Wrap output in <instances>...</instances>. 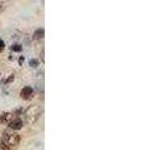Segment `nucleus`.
<instances>
[{
    "label": "nucleus",
    "instance_id": "obj_1",
    "mask_svg": "<svg viewBox=\"0 0 142 150\" xmlns=\"http://www.w3.org/2000/svg\"><path fill=\"white\" fill-rule=\"evenodd\" d=\"M1 142L5 143L10 149L16 148L19 145V143H20V135L14 133V131L6 130V131H4L3 135H1Z\"/></svg>",
    "mask_w": 142,
    "mask_h": 150
},
{
    "label": "nucleus",
    "instance_id": "obj_2",
    "mask_svg": "<svg viewBox=\"0 0 142 150\" xmlns=\"http://www.w3.org/2000/svg\"><path fill=\"white\" fill-rule=\"evenodd\" d=\"M41 115V109L39 106H29L27 109L25 110V118H26V121L29 124H32L39 119V116Z\"/></svg>",
    "mask_w": 142,
    "mask_h": 150
},
{
    "label": "nucleus",
    "instance_id": "obj_3",
    "mask_svg": "<svg viewBox=\"0 0 142 150\" xmlns=\"http://www.w3.org/2000/svg\"><path fill=\"white\" fill-rule=\"evenodd\" d=\"M34 96V89L31 86H25L20 90V98L24 100H29Z\"/></svg>",
    "mask_w": 142,
    "mask_h": 150
},
{
    "label": "nucleus",
    "instance_id": "obj_4",
    "mask_svg": "<svg viewBox=\"0 0 142 150\" xmlns=\"http://www.w3.org/2000/svg\"><path fill=\"white\" fill-rule=\"evenodd\" d=\"M15 118V115L11 112H0V124H8Z\"/></svg>",
    "mask_w": 142,
    "mask_h": 150
},
{
    "label": "nucleus",
    "instance_id": "obj_5",
    "mask_svg": "<svg viewBox=\"0 0 142 150\" xmlns=\"http://www.w3.org/2000/svg\"><path fill=\"white\" fill-rule=\"evenodd\" d=\"M22 126H24V123L20 118H14L10 123H9V128L11 130H19V129H21Z\"/></svg>",
    "mask_w": 142,
    "mask_h": 150
},
{
    "label": "nucleus",
    "instance_id": "obj_6",
    "mask_svg": "<svg viewBox=\"0 0 142 150\" xmlns=\"http://www.w3.org/2000/svg\"><path fill=\"white\" fill-rule=\"evenodd\" d=\"M44 34H45V30L40 28V29H37L35 33H34V38L35 39H42L44 38Z\"/></svg>",
    "mask_w": 142,
    "mask_h": 150
},
{
    "label": "nucleus",
    "instance_id": "obj_7",
    "mask_svg": "<svg viewBox=\"0 0 142 150\" xmlns=\"http://www.w3.org/2000/svg\"><path fill=\"white\" fill-rule=\"evenodd\" d=\"M21 49H22V46L19 45V44H15V45L11 46V50L13 51H21Z\"/></svg>",
    "mask_w": 142,
    "mask_h": 150
},
{
    "label": "nucleus",
    "instance_id": "obj_8",
    "mask_svg": "<svg viewBox=\"0 0 142 150\" xmlns=\"http://www.w3.org/2000/svg\"><path fill=\"white\" fill-rule=\"evenodd\" d=\"M0 149H1V150H11V149L9 148V146H8V145H6L5 143H4V142H1V140H0Z\"/></svg>",
    "mask_w": 142,
    "mask_h": 150
},
{
    "label": "nucleus",
    "instance_id": "obj_9",
    "mask_svg": "<svg viewBox=\"0 0 142 150\" xmlns=\"http://www.w3.org/2000/svg\"><path fill=\"white\" fill-rule=\"evenodd\" d=\"M29 64H30L31 68H36V67H37V60H36V59H31Z\"/></svg>",
    "mask_w": 142,
    "mask_h": 150
},
{
    "label": "nucleus",
    "instance_id": "obj_10",
    "mask_svg": "<svg viewBox=\"0 0 142 150\" xmlns=\"http://www.w3.org/2000/svg\"><path fill=\"white\" fill-rule=\"evenodd\" d=\"M4 48H5V44H4V41L0 39V53H1V51L4 50Z\"/></svg>",
    "mask_w": 142,
    "mask_h": 150
},
{
    "label": "nucleus",
    "instance_id": "obj_11",
    "mask_svg": "<svg viewBox=\"0 0 142 150\" xmlns=\"http://www.w3.org/2000/svg\"><path fill=\"white\" fill-rule=\"evenodd\" d=\"M22 62H24V58H20V59H19V63H20V64H21Z\"/></svg>",
    "mask_w": 142,
    "mask_h": 150
}]
</instances>
